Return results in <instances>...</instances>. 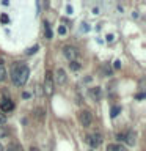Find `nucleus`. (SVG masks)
<instances>
[{
    "label": "nucleus",
    "instance_id": "nucleus-2",
    "mask_svg": "<svg viewBox=\"0 0 146 151\" xmlns=\"http://www.w3.org/2000/svg\"><path fill=\"white\" fill-rule=\"evenodd\" d=\"M42 91L46 96H52L55 93V83H54V74L47 71L44 76V85H42Z\"/></svg>",
    "mask_w": 146,
    "mask_h": 151
},
{
    "label": "nucleus",
    "instance_id": "nucleus-21",
    "mask_svg": "<svg viewBox=\"0 0 146 151\" xmlns=\"http://www.w3.org/2000/svg\"><path fill=\"white\" fill-rule=\"evenodd\" d=\"M58 33H60V35H64V33H66V28H64V27H58Z\"/></svg>",
    "mask_w": 146,
    "mask_h": 151
},
{
    "label": "nucleus",
    "instance_id": "nucleus-26",
    "mask_svg": "<svg viewBox=\"0 0 146 151\" xmlns=\"http://www.w3.org/2000/svg\"><path fill=\"white\" fill-rule=\"evenodd\" d=\"M0 151H5V146H3L2 143H0Z\"/></svg>",
    "mask_w": 146,
    "mask_h": 151
},
{
    "label": "nucleus",
    "instance_id": "nucleus-3",
    "mask_svg": "<svg viewBox=\"0 0 146 151\" xmlns=\"http://www.w3.org/2000/svg\"><path fill=\"white\" fill-rule=\"evenodd\" d=\"M77 120L80 123V126H83V127H89L93 124V115L89 110H80L77 113Z\"/></svg>",
    "mask_w": 146,
    "mask_h": 151
},
{
    "label": "nucleus",
    "instance_id": "nucleus-6",
    "mask_svg": "<svg viewBox=\"0 0 146 151\" xmlns=\"http://www.w3.org/2000/svg\"><path fill=\"white\" fill-rule=\"evenodd\" d=\"M87 143L91 146L93 150H97L99 148V145L102 143V137H101V134H97V132H94V134H89V135H87Z\"/></svg>",
    "mask_w": 146,
    "mask_h": 151
},
{
    "label": "nucleus",
    "instance_id": "nucleus-7",
    "mask_svg": "<svg viewBox=\"0 0 146 151\" xmlns=\"http://www.w3.org/2000/svg\"><path fill=\"white\" fill-rule=\"evenodd\" d=\"M68 82V76H66V71L63 68H58L55 71V76H54V83L55 85H64Z\"/></svg>",
    "mask_w": 146,
    "mask_h": 151
},
{
    "label": "nucleus",
    "instance_id": "nucleus-4",
    "mask_svg": "<svg viewBox=\"0 0 146 151\" xmlns=\"http://www.w3.org/2000/svg\"><path fill=\"white\" fill-rule=\"evenodd\" d=\"M116 137H118V140L124 142L127 146H134V145H135V132H132V131L120 132Z\"/></svg>",
    "mask_w": 146,
    "mask_h": 151
},
{
    "label": "nucleus",
    "instance_id": "nucleus-23",
    "mask_svg": "<svg viewBox=\"0 0 146 151\" xmlns=\"http://www.w3.org/2000/svg\"><path fill=\"white\" fill-rule=\"evenodd\" d=\"M120 66H121V61H120V60H116V61H115V69H118Z\"/></svg>",
    "mask_w": 146,
    "mask_h": 151
},
{
    "label": "nucleus",
    "instance_id": "nucleus-13",
    "mask_svg": "<svg viewBox=\"0 0 146 151\" xmlns=\"http://www.w3.org/2000/svg\"><path fill=\"white\" fill-rule=\"evenodd\" d=\"M35 113H36V118H38L39 121H42V120H44V116H46V110H44V109L38 107L36 110H35Z\"/></svg>",
    "mask_w": 146,
    "mask_h": 151
},
{
    "label": "nucleus",
    "instance_id": "nucleus-25",
    "mask_svg": "<svg viewBox=\"0 0 146 151\" xmlns=\"http://www.w3.org/2000/svg\"><path fill=\"white\" fill-rule=\"evenodd\" d=\"M28 151H39V150H38V148H36V146H31V148H30V150H28Z\"/></svg>",
    "mask_w": 146,
    "mask_h": 151
},
{
    "label": "nucleus",
    "instance_id": "nucleus-16",
    "mask_svg": "<svg viewBox=\"0 0 146 151\" xmlns=\"http://www.w3.org/2000/svg\"><path fill=\"white\" fill-rule=\"evenodd\" d=\"M5 123H6V115L0 112V127H5Z\"/></svg>",
    "mask_w": 146,
    "mask_h": 151
},
{
    "label": "nucleus",
    "instance_id": "nucleus-10",
    "mask_svg": "<svg viewBox=\"0 0 146 151\" xmlns=\"http://www.w3.org/2000/svg\"><path fill=\"white\" fill-rule=\"evenodd\" d=\"M6 76H8L6 66H5L3 60H0V82H3V80H6Z\"/></svg>",
    "mask_w": 146,
    "mask_h": 151
},
{
    "label": "nucleus",
    "instance_id": "nucleus-17",
    "mask_svg": "<svg viewBox=\"0 0 146 151\" xmlns=\"http://www.w3.org/2000/svg\"><path fill=\"white\" fill-rule=\"evenodd\" d=\"M38 49H39V46H38V44H36V46H33V47H30V49L27 50V55H31V54H35V52H36Z\"/></svg>",
    "mask_w": 146,
    "mask_h": 151
},
{
    "label": "nucleus",
    "instance_id": "nucleus-12",
    "mask_svg": "<svg viewBox=\"0 0 146 151\" xmlns=\"http://www.w3.org/2000/svg\"><path fill=\"white\" fill-rule=\"evenodd\" d=\"M5 151H24V150L19 143H9L6 148H5Z\"/></svg>",
    "mask_w": 146,
    "mask_h": 151
},
{
    "label": "nucleus",
    "instance_id": "nucleus-22",
    "mask_svg": "<svg viewBox=\"0 0 146 151\" xmlns=\"http://www.w3.org/2000/svg\"><path fill=\"white\" fill-rule=\"evenodd\" d=\"M104 71H105V74H107V76H110V73H112V71H110V68H108L107 65L104 66Z\"/></svg>",
    "mask_w": 146,
    "mask_h": 151
},
{
    "label": "nucleus",
    "instance_id": "nucleus-24",
    "mask_svg": "<svg viewBox=\"0 0 146 151\" xmlns=\"http://www.w3.org/2000/svg\"><path fill=\"white\" fill-rule=\"evenodd\" d=\"M22 98H25V99L30 98V93H22Z\"/></svg>",
    "mask_w": 146,
    "mask_h": 151
},
{
    "label": "nucleus",
    "instance_id": "nucleus-9",
    "mask_svg": "<svg viewBox=\"0 0 146 151\" xmlns=\"http://www.w3.org/2000/svg\"><path fill=\"white\" fill-rule=\"evenodd\" d=\"M105 151H127V148L122 146L121 143H108Z\"/></svg>",
    "mask_w": 146,
    "mask_h": 151
},
{
    "label": "nucleus",
    "instance_id": "nucleus-11",
    "mask_svg": "<svg viewBox=\"0 0 146 151\" xmlns=\"http://www.w3.org/2000/svg\"><path fill=\"white\" fill-rule=\"evenodd\" d=\"M89 94H91V98L94 99V101H99V98H101V88L99 87L89 88Z\"/></svg>",
    "mask_w": 146,
    "mask_h": 151
},
{
    "label": "nucleus",
    "instance_id": "nucleus-15",
    "mask_svg": "<svg viewBox=\"0 0 146 151\" xmlns=\"http://www.w3.org/2000/svg\"><path fill=\"white\" fill-rule=\"evenodd\" d=\"M44 32H46L47 40H50V38H52V30H50V25L47 22H44Z\"/></svg>",
    "mask_w": 146,
    "mask_h": 151
},
{
    "label": "nucleus",
    "instance_id": "nucleus-20",
    "mask_svg": "<svg viewBox=\"0 0 146 151\" xmlns=\"http://www.w3.org/2000/svg\"><path fill=\"white\" fill-rule=\"evenodd\" d=\"M8 135V131L5 129V127H0V139H3V137Z\"/></svg>",
    "mask_w": 146,
    "mask_h": 151
},
{
    "label": "nucleus",
    "instance_id": "nucleus-8",
    "mask_svg": "<svg viewBox=\"0 0 146 151\" xmlns=\"http://www.w3.org/2000/svg\"><path fill=\"white\" fill-rule=\"evenodd\" d=\"M0 109H2V113H8V112L14 110V104L9 98H3L2 102H0Z\"/></svg>",
    "mask_w": 146,
    "mask_h": 151
},
{
    "label": "nucleus",
    "instance_id": "nucleus-1",
    "mask_svg": "<svg viewBox=\"0 0 146 151\" xmlns=\"http://www.w3.org/2000/svg\"><path fill=\"white\" fill-rule=\"evenodd\" d=\"M28 76H30V69L25 63L22 61H16L11 68V80L16 87H24L25 82L28 80Z\"/></svg>",
    "mask_w": 146,
    "mask_h": 151
},
{
    "label": "nucleus",
    "instance_id": "nucleus-5",
    "mask_svg": "<svg viewBox=\"0 0 146 151\" xmlns=\"http://www.w3.org/2000/svg\"><path fill=\"white\" fill-rule=\"evenodd\" d=\"M63 54H64V57L68 58V61L71 63V61H77V58H79V50L75 49L74 46H64L63 47Z\"/></svg>",
    "mask_w": 146,
    "mask_h": 151
},
{
    "label": "nucleus",
    "instance_id": "nucleus-14",
    "mask_svg": "<svg viewBox=\"0 0 146 151\" xmlns=\"http://www.w3.org/2000/svg\"><path fill=\"white\" fill-rule=\"evenodd\" d=\"M120 112H121V107H120V106H113V107H112V113H110L112 118H116Z\"/></svg>",
    "mask_w": 146,
    "mask_h": 151
},
{
    "label": "nucleus",
    "instance_id": "nucleus-18",
    "mask_svg": "<svg viewBox=\"0 0 146 151\" xmlns=\"http://www.w3.org/2000/svg\"><path fill=\"white\" fill-rule=\"evenodd\" d=\"M69 66H71V69H74V71H77V69L80 68V65L77 63V61H71V63H69Z\"/></svg>",
    "mask_w": 146,
    "mask_h": 151
},
{
    "label": "nucleus",
    "instance_id": "nucleus-19",
    "mask_svg": "<svg viewBox=\"0 0 146 151\" xmlns=\"http://www.w3.org/2000/svg\"><path fill=\"white\" fill-rule=\"evenodd\" d=\"M0 22H2V24H6V22H9V17L6 16V14H2V16H0Z\"/></svg>",
    "mask_w": 146,
    "mask_h": 151
}]
</instances>
